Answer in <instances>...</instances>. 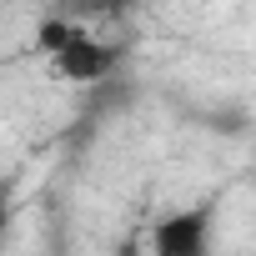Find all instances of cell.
<instances>
[{"mask_svg": "<svg viewBox=\"0 0 256 256\" xmlns=\"http://www.w3.org/2000/svg\"><path fill=\"white\" fill-rule=\"evenodd\" d=\"M211 206H191V211H171L156 221L151 251L156 256H211Z\"/></svg>", "mask_w": 256, "mask_h": 256, "instance_id": "6da1fadb", "label": "cell"}, {"mask_svg": "<svg viewBox=\"0 0 256 256\" xmlns=\"http://www.w3.org/2000/svg\"><path fill=\"white\" fill-rule=\"evenodd\" d=\"M50 66H56V76L70 80V86H100L106 76H116V66H120V46L96 40V36H80L76 46H66L60 56H50Z\"/></svg>", "mask_w": 256, "mask_h": 256, "instance_id": "7a4b0ae2", "label": "cell"}, {"mask_svg": "<svg viewBox=\"0 0 256 256\" xmlns=\"http://www.w3.org/2000/svg\"><path fill=\"white\" fill-rule=\"evenodd\" d=\"M86 30L76 26V20H40L36 26V46H40V56H60L66 46H76Z\"/></svg>", "mask_w": 256, "mask_h": 256, "instance_id": "3957f363", "label": "cell"}, {"mask_svg": "<svg viewBox=\"0 0 256 256\" xmlns=\"http://www.w3.org/2000/svg\"><path fill=\"white\" fill-rule=\"evenodd\" d=\"M10 231V191H0V241H6Z\"/></svg>", "mask_w": 256, "mask_h": 256, "instance_id": "277c9868", "label": "cell"}, {"mask_svg": "<svg viewBox=\"0 0 256 256\" xmlns=\"http://www.w3.org/2000/svg\"><path fill=\"white\" fill-rule=\"evenodd\" d=\"M110 6H141V0H110Z\"/></svg>", "mask_w": 256, "mask_h": 256, "instance_id": "5b68a950", "label": "cell"}, {"mask_svg": "<svg viewBox=\"0 0 256 256\" xmlns=\"http://www.w3.org/2000/svg\"><path fill=\"white\" fill-rule=\"evenodd\" d=\"M120 256H141V251H136V246H126V251H120Z\"/></svg>", "mask_w": 256, "mask_h": 256, "instance_id": "8992f818", "label": "cell"}, {"mask_svg": "<svg viewBox=\"0 0 256 256\" xmlns=\"http://www.w3.org/2000/svg\"><path fill=\"white\" fill-rule=\"evenodd\" d=\"M96 6H110V0H96Z\"/></svg>", "mask_w": 256, "mask_h": 256, "instance_id": "52a82bcc", "label": "cell"}]
</instances>
